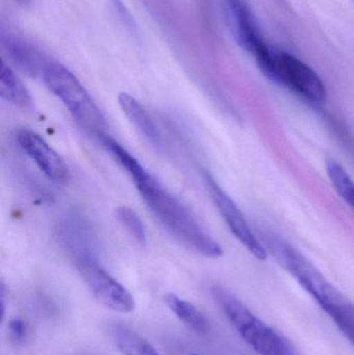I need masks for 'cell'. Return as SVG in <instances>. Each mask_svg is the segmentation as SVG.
Returning <instances> with one entry per match:
<instances>
[{
	"mask_svg": "<svg viewBox=\"0 0 354 355\" xmlns=\"http://www.w3.org/2000/svg\"><path fill=\"white\" fill-rule=\"evenodd\" d=\"M99 141L130 176L145 204L164 229L189 250L207 258L218 259L224 252L203 229L193 213L168 192L139 160L118 141L102 135Z\"/></svg>",
	"mask_w": 354,
	"mask_h": 355,
	"instance_id": "1",
	"label": "cell"
},
{
	"mask_svg": "<svg viewBox=\"0 0 354 355\" xmlns=\"http://www.w3.org/2000/svg\"><path fill=\"white\" fill-rule=\"evenodd\" d=\"M263 241L276 262L301 284L328 316L349 302L311 261L288 242L272 234L263 235Z\"/></svg>",
	"mask_w": 354,
	"mask_h": 355,
	"instance_id": "2",
	"label": "cell"
},
{
	"mask_svg": "<svg viewBox=\"0 0 354 355\" xmlns=\"http://www.w3.org/2000/svg\"><path fill=\"white\" fill-rule=\"evenodd\" d=\"M212 296L242 339L260 355H297L288 340L260 320L242 302L224 288L214 287Z\"/></svg>",
	"mask_w": 354,
	"mask_h": 355,
	"instance_id": "3",
	"label": "cell"
},
{
	"mask_svg": "<svg viewBox=\"0 0 354 355\" xmlns=\"http://www.w3.org/2000/svg\"><path fill=\"white\" fill-rule=\"evenodd\" d=\"M42 78L81 126L98 137L106 135L107 122L103 112L70 70L62 64L49 62Z\"/></svg>",
	"mask_w": 354,
	"mask_h": 355,
	"instance_id": "4",
	"label": "cell"
},
{
	"mask_svg": "<svg viewBox=\"0 0 354 355\" xmlns=\"http://www.w3.org/2000/svg\"><path fill=\"white\" fill-rule=\"evenodd\" d=\"M260 70L272 80L287 87L312 104L326 103V85L319 75L297 56L272 47L258 62Z\"/></svg>",
	"mask_w": 354,
	"mask_h": 355,
	"instance_id": "5",
	"label": "cell"
},
{
	"mask_svg": "<svg viewBox=\"0 0 354 355\" xmlns=\"http://www.w3.org/2000/svg\"><path fill=\"white\" fill-rule=\"evenodd\" d=\"M74 259L81 277L100 304L124 314L134 310V298L130 292L100 266L93 252L76 254Z\"/></svg>",
	"mask_w": 354,
	"mask_h": 355,
	"instance_id": "6",
	"label": "cell"
},
{
	"mask_svg": "<svg viewBox=\"0 0 354 355\" xmlns=\"http://www.w3.org/2000/svg\"><path fill=\"white\" fill-rule=\"evenodd\" d=\"M204 179H205L206 187L209 191L214 205H215L224 220L226 221L227 225L232 232L233 235L258 260H267L268 252L265 245H264L263 242L260 241L256 237L255 234L251 231V227L247 223V219L243 216L234 200L229 196V194L218 185V182L208 173L204 174Z\"/></svg>",
	"mask_w": 354,
	"mask_h": 355,
	"instance_id": "7",
	"label": "cell"
},
{
	"mask_svg": "<svg viewBox=\"0 0 354 355\" xmlns=\"http://www.w3.org/2000/svg\"><path fill=\"white\" fill-rule=\"evenodd\" d=\"M220 3L235 42L254 58L259 55L268 43L247 0H220Z\"/></svg>",
	"mask_w": 354,
	"mask_h": 355,
	"instance_id": "8",
	"label": "cell"
},
{
	"mask_svg": "<svg viewBox=\"0 0 354 355\" xmlns=\"http://www.w3.org/2000/svg\"><path fill=\"white\" fill-rule=\"evenodd\" d=\"M16 139L21 149L50 180L60 184L69 181L70 171L66 162L41 135L29 129H21Z\"/></svg>",
	"mask_w": 354,
	"mask_h": 355,
	"instance_id": "9",
	"label": "cell"
},
{
	"mask_svg": "<svg viewBox=\"0 0 354 355\" xmlns=\"http://www.w3.org/2000/svg\"><path fill=\"white\" fill-rule=\"evenodd\" d=\"M1 48L8 62L27 76H42L49 64L35 46L16 35L2 33Z\"/></svg>",
	"mask_w": 354,
	"mask_h": 355,
	"instance_id": "10",
	"label": "cell"
},
{
	"mask_svg": "<svg viewBox=\"0 0 354 355\" xmlns=\"http://www.w3.org/2000/svg\"><path fill=\"white\" fill-rule=\"evenodd\" d=\"M118 104L129 122L154 146V147H162V137L159 130L152 120L147 110L132 96L127 93H121L118 95Z\"/></svg>",
	"mask_w": 354,
	"mask_h": 355,
	"instance_id": "11",
	"label": "cell"
},
{
	"mask_svg": "<svg viewBox=\"0 0 354 355\" xmlns=\"http://www.w3.org/2000/svg\"><path fill=\"white\" fill-rule=\"evenodd\" d=\"M0 97L22 110H28L33 106L28 89L4 62H2L0 70Z\"/></svg>",
	"mask_w": 354,
	"mask_h": 355,
	"instance_id": "12",
	"label": "cell"
},
{
	"mask_svg": "<svg viewBox=\"0 0 354 355\" xmlns=\"http://www.w3.org/2000/svg\"><path fill=\"white\" fill-rule=\"evenodd\" d=\"M110 335L122 355H159L145 338L126 325H112Z\"/></svg>",
	"mask_w": 354,
	"mask_h": 355,
	"instance_id": "13",
	"label": "cell"
},
{
	"mask_svg": "<svg viewBox=\"0 0 354 355\" xmlns=\"http://www.w3.org/2000/svg\"><path fill=\"white\" fill-rule=\"evenodd\" d=\"M164 300L168 308L193 333L201 336L207 335L209 333V322L193 304L181 300L175 294H168L164 297Z\"/></svg>",
	"mask_w": 354,
	"mask_h": 355,
	"instance_id": "14",
	"label": "cell"
},
{
	"mask_svg": "<svg viewBox=\"0 0 354 355\" xmlns=\"http://www.w3.org/2000/svg\"><path fill=\"white\" fill-rule=\"evenodd\" d=\"M326 173L333 187L354 212V181L344 168L334 159L326 160Z\"/></svg>",
	"mask_w": 354,
	"mask_h": 355,
	"instance_id": "15",
	"label": "cell"
},
{
	"mask_svg": "<svg viewBox=\"0 0 354 355\" xmlns=\"http://www.w3.org/2000/svg\"><path fill=\"white\" fill-rule=\"evenodd\" d=\"M116 216L118 223L134 238L141 245L147 244V231L141 217L132 209L127 206L118 207L116 210Z\"/></svg>",
	"mask_w": 354,
	"mask_h": 355,
	"instance_id": "16",
	"label": "cell"
},
{
	"mask_svg": "<svg viewBox=\"0 0 354 355\" xmlns=\"http://www.w3.org/2000/svg\"><path fill=\"white\" fill-rule=\"evenodd\" d=\"M112 6L118 22L124 26V28L132 33L134 37L139 35V27H137L136 22L124 3L121 0H112Z\"/></svg>",
	"mask_w": 354,
	"mask_h": 355,
	"instance_id": "17",
	"label": "cell"
},
{
	"mask_svg": "<svg viewBox=\"0 0 354 355\" xmlns=\"http://www.w3.org/2000/svg\"><path fill=\"white\" fill-rule=\"evenodd\" d=\"M8 331L12 341L17 344L22 343L26 339L27 325L25 321L21 318H14L8 323Z\"/></svg>",
	"mask_w": 354,
	"mask_h": 355,
	"instance_id": "18",
	"label": "cell"
},
{
	"mask_svg": "<svg viewBox=\"0 0 354 355\" xmlns=\"http://www.w3.org/2000/svg\"><path fill=\"white\" fill-rule=\"evenodd\" d=\"M14 1L23 8H29L31 6V0H14Z\"/></svg>",
	"mask_w": 354,
	"mask_h": 355,
	"instance_id": "19",
	"label": "cell"
},
{
	"mask_svg": "<svg viewBox=\"0 0 354 355\" xmlns=\"http://www.w3.org/2000/svg\"><path fill=\"white\" fill-rule=\"evenodd\" d=\"M193 355H197V354H193Z\"/></svg>",
	"mask_w": 354,
	"mask_h": 355,
	"instance_id": "20",
	"label": "cell"
}]
</instances>
